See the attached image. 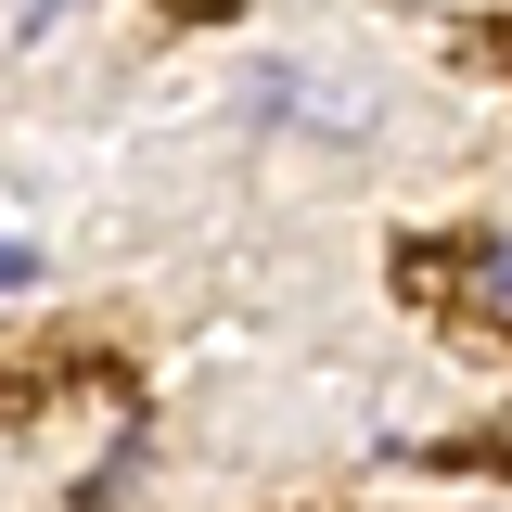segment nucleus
I'll list each match as a JSON object with an SVG mask.
<instances>
[{
	"mask_svg": "<svg viewBox=\"0 0 512 512\" xmlns=\"http://www.w3.org/2000/svg\"><path fill=\"white\" fill-rule=\"evenodd\" d=\"M244 128H269V141H359L372 128V90H346L308 52H256L244 64Z\"/></svg>",
	"mask_w": 512,
	"mask_h": 512,
	"instance_id": "1",
	"label": "nucleus"
},
{
	"mask_svg": "<svg viewBox=\"0 0 512 512\" xmlns=\"http://www.w3.org/2000/svg\"><path fill=\"white\" fill-rule=\"evenodd\" d=\"M77 13H90V0H13V39L39 52V39H64V26H77Z\"/></svg>",
	"mask_w": 512,
	"mask_h": 512,
	"instance_id": "2",
	"label": "nucleus"
},
{
	"mask_svg": "<svg viewBox=\"0 0 512 512\" xmlns=\"http://www.w3.org/2000/svg\"><path fill=\"white\" fill-rule=\"evenodd\" d=\"M474 295H500V308H512V231H500V244H474Z\"/></svg>",
	"mask_w": 512,
	"mask_h": 512,
	"instance_id": "3",
	"label": "nucleus"
},
{
	"mask_svg": "<svg viewBox=\"0 0 512 512\" xmlns=\"http://www.w3.org/2000/svg\"><path fill=\"white\" fill-rule=\"evenodd\" d=\"M39 282V244H0V295H26Z\"/></svg>",
	"mask_w": 512,
	"mask_h": 512,
	"instance_id": "4",
	"label": "nucleus"
}]
</instances>
